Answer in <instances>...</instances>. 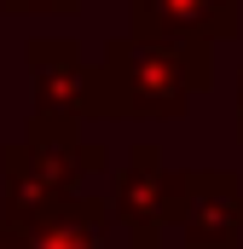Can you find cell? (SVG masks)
Masks as SVG:
<instances>
[{
    "label": "cell",
    "instance_id": "cell-12",
    "mask_svg": "<svg viewBox=\"0 0 243 249\" xmlns=\"http://www.w3.org/2000/svg\"><path fill=\"white\" fill-rule=\"evenodd\" d=\"M162 249H168V244H162ZM180 249H214V244H180Z\"/></svg>",
    "mask_w": 243,
    "mask_h": 249
},
{
    "label": "cell",
    "instance_id": "cell-2",
    "mask_svg": "<svg viewBox=\"0 0 243 249\" xmlns=\"http://www.w3.org/2000/svg\"><path fill=\"white\" fill-rule=\"evenodd\" d=\"M110 168L104 145L81 139V122H41L29 116V133L0 151V226L35 232L75 203Z\"/></svg>",
    "mask_w": 243,
    "mask_h": 249
},
{
    "label": "cell",
    "instance_id": "cell-6",
    "mask_svg": "<svg viewBox=\"0 0 243 249\" xmlns=\"http://www.w3.org/2000/svg\"><path fill=\"white\" fill-rule=\"evenodd\" d=\"M29 81H35V116L41 122H87V75L93 64L75 53V41L41 35L23 47Z\"/></svg>",
    "mask_w": 243,
    "mask_h": 249
},
{
    "label": "cell",
    "instance_id": "cell-5",
    "mask_svg": "<svg viewBox=\"0 0 243 249\" xmlns=\"http://www.w3.org/2000/svg\"><path fill=\"white\" fill-rule=\"evenodd\" d=\"M243 0H127V35L180 41V47H220L238 41Z\"/></svg>",
    "mask_w": 243,
    "mask_h": 249
},
{
    "label": "cell",
    "instance_id": "cell-10",
    "mask_svg": "<svg viewBox=\"0 0 243 249\" xmlns=\"http://www.w3.org/2000/svg\"><path fill=\"white\" fill-rule=\"evenodd\" d=\"M0 249H23V232H12V226H0Z\"/></svg>",
    "mask_w": 243,
    "mask_h": 249
},
{
    "label": "cell",
    "instance_id": "cell-9",
    "mask_svg": "<svg viewBox=\"0 0 243 249\" xmlns=\"http://www.w3.org/2000/svg\"><path fill=\"white\" fill-rule=\"evenodd\" d=\"M110 249H162V238H139V232H122V226H116Z\"/></svg>",
    "mask_w": 243,
    "mask_h": 249
},
{
    "label": "cell",
    "instance_id": "cell-11",
    "mask_svg": "<svg viewBox=\"0 0 243 249\" xmlns=\"http://www.w3.org/2000/svg\"><path fill=\"white\" fill-rule=\"evenodd\" d=\"M238 133H243V75H238Z\"/></svg>",
    "mask_w": 243,
    "mask_h": 249
},
{
    "label": "cell",
    "instance_id": "cell-7",
    "mask_svg": "<svg viewBox=\"0 0 243 249\" xmlns=\"http://www.w3.org/2000/svg\"><path fill=\"white\" fill-rule=\"evenodd\" d=\"M116 238V214H110V197L99 191H81L75 203H64L58 214L35 232H23V249H110Z\"/></svg>",
    "mask_w": 243,
    "mask_h": 249
},
{
    "label": "cell",
    "instance_id": "cell-8",
    "mask_svg": "<svg viewBox=\"0 0 243 249\" xmlns=\"http://www.w3.org/2000/svg\"><path fill=\"white\" fill-rule=\"evenodd\" d=\"M81 6L87 0H0V12H12V18H35V12H47V18H81Z\"/></svg>",
    "mask_w": 243,
    "mask_h": 249
},
{
    "label": "cell",
    "instance_id": "cell-4",
    "mask_svg": "<svg viewBox=\"0 0 243 249\" xmlns=\"http://www.w3.org/2000/svg\"><path fill=\"white\" fill-rule=\"evenodd\" d=\"M104 197L122 232H139V238L174 232V168L156 157V145H133Z\"/></svg>",
    "mask_w": 243,
    "mask_h": 249
},
{
    "label": "cell",
    "instance_id": "cell-1",
    "mask_svg": "<svg viewBox=\"0 0 243 249\" xmlns=\"http://www.w3.org/2000/svg\"><path fill=\"white\" fill-rule=\"evenodd\" d=\"M214 81V47L116 35L87 75V122H180Z\"/></svg>",
    "mask_w": 243,
    "mask_h": 249
},
{
    "label": "cell",
    "instance_id": "cell-3",
    "mask_svg": "<svg viewBox=\"0 0 243 249\" xmlns=\"http://www.w3.org/2000/svg\"><path fill=\"white\" fill-rule=\"evenodd\" d=\"M174 232H180V244L238 249L243 180L232 168H174Z\"/></svg>",
    "mask_w": 243,
    "mask_h": 249
}]
</instances>
